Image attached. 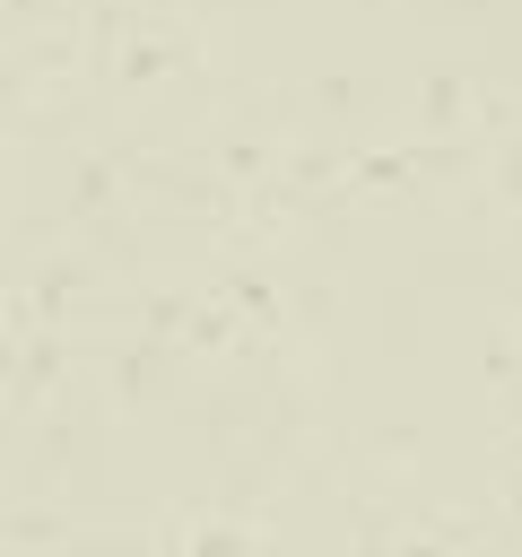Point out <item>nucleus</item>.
I'll use <instances>...</instances> for the list:
<instances>
[]
</instances>
